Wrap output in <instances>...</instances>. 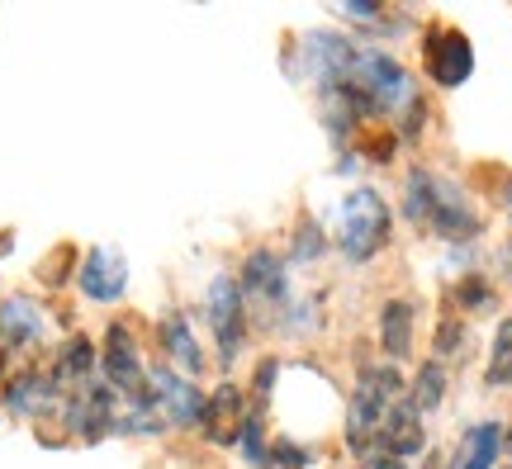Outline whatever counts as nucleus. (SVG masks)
<instances>
[{
  "label": "nucleus",
  "instance_id": "nucleus-1",
  "mask_svg": "<svg viewBox=\"0 0 512 469\" xmlns=\"http://www.w3.org/2000/svg\"><path fill=\"white\" fill-rule=\"evenodd\" d=\"M347 86L361 95V105L366 109H389V114H413V124H418L422 114V100L413 95V76L403 72L394 57L384 53H361L351 57V72H347Z\"/></svg>",
  "mask_w": 512,
  "mask_h": 469
},
{
  "label": "nucleus",
  "instance_id": "nucleus-2",
  "mask_svg": "<svg viewBox=\"0 0 512 469\" xmlns=\"http://www.w3.org/2000/svg\"><path fill=\"white\" fill-rule=\"evenodd\" d=\"M403 398V379L394 370H366L361 375V389L351 398V413H347V446L351 451H366L370 441L380 436L384 413Z\"/></svg>",
  "mask_w": 512,
  "mask_h": 469
},
{
  "label": "nucleus",
  "instance_id": "nucleus-3",
  "mask_svg": "<svg viewBox=\"0 0 512 469\" xmlns=\"http://www.w3.org/2000/svg\"><path fill=\"white\" fill-rule=\"evenodd\" d=\"M384 242H389V209H384V199L375 190H356L347 195L342 204V252L347 261H370V256L380 252Z\"/></svg>",
  "mask_w": 512,
  "mask_h": 469
},
{
  "label": "nucleus",
  "instance_id": "nucleus-4",
  "mask_svg": "<svg viewBox=\"0 0 512 469\" xmlns=\"http://www.w3.org/2000/svg\"><path fill=\"white\" fill-rule=\"evenodd\" d=\"M147 403L162 422H176V427H195L204 422V398L190 379L171 375V370H152L147 375Z\"/></svg>",
  "mask_w": 512,
  "mask_h": 469
},
{
  "label": "nucleus",
  "instance_id": "nucleus-5",
  "mask_svg": "<svg viewBox=\"0 0 512 469\" xmlns=\"http://www.w3.org/2000/svg\"><path fill=\"white\" fill-rule=\"evenodd\" d=\"M209 323H214V337H219V356L233 361L242 351V327H247V304H242V285L233 275H219L209 285Z\"/></svg>",
  "mask_w": 512,
  "mask_h": 469
},
{
  "label": "nucleus",
  "instance_id": "nucleus-6",
  "mask_svg": "<svg viewBox=\"0 0 512 469\" xmlns=\"http://www.w3.org/2000/svg\"><path fill=\"white\" fill-rule=\"evenodd\" d=\"M427 72L437 86H460L465 76L475 72V48L460 29H427Z\"/></svg>",
  "mask_w": 512,
  "mask_h": 469
},
{
  "label": "nucleus",
  "instance_id": "nucleus-7",
  "mask_svg": "<svg viewBox=\"0 0 512 469\" xmlns=\"http://www.w3.org/2000/svg\"><path fill=\"white\" fill-rule=\"evenodd\" d=\"M105 379H110L114 389H124V394L147 398L143 361H138V346H133L124 323H114L110 332H105Z\"/></svg>",
  "mask_w": 512,
  "mask_h": 469
},
{
  "label": "nucleus",
  "instance_id": "nucleus-8",
  "mask_svg": "<svg viewBox=\"0 0 512 469\" xmlns=\"http://www.w3.org/2000/svg\"><path fill=\"white\" fill-rule=\"evenodd\" d=\"M124 285H128V266L119 256L105 252V247L86 252V261H81V294L91 304H114L124 294Z\"/></svg>",
  "mask_w": 512,
  "mask_h": 469
},
{
  "label": "nucleus",
  "instance_id": "nucleus-9",
  "mask_svg": "<svg viewBox=\"0 0 512 469\" xmlns=\"http://www.w3.org/2000/svg\"><path fill=\"white\" fill-rule=\"evenodd\" d=\"M432 233L446 237V242H470L479 237V214L465 204L456 185L437 181V209H432Z\"/></svg>",
  "mask_w": 512,
  "mask_h": 469
},
{
  "label": "nucleus",
  "instance_id": "nucleus-10",
  "mask_svg": "<svg viewBox=\"0 0 512 469\" xmlns=\"http://www.w3.org/2000/svg\"><path fill=\"white\" fill-rule=\"evenodd\" d=\"M380 451L384 455H394V460H408V455H418L422 451V417H418V408L413 403H394L389 413H384V422H380Z\"/></svg>",
  "mask_w": 512,
  "mask_h": 469
},
{
  "label": "nucleus",
  "instance_id": "nucleus-11",
  "mask_svg": "<svg viewBox=\"0 0 512 469\" xmlns=\"http://www.w3.org/2000/svg\"><path fill=\"white\" fill-rule=\"evenodd\" d=\"M67 427H72L76 436H86V441H100V436L114 427V398H110V389L91 384L81 398H72V403H67Z\"/></svg>",
  "mask_w": 512,
  "mask_h": 469
},
{
  "label": "nucleus",
  "instance_id": "nucleus-12",
  "mask_svg": "<svg viewBox=\"0 0 512 469\" xmlns=\"http://www.w3.org/2000/svg\"><path fill=\"white\" fill-rule=\"evenodd\" d=\"M256 294V299H271V304H285L290 294V280H285V266L275 252H252L247 266H242V299Z\"/></svg>",
  "mask_w": 512,
  "mask_h": 469
},
{
  "label": "nucleus",
  "instance_id": "nucleus-13",
  "mask_svg": "<svg viewBox=\"0 0 512 469\" xmlns=\"http://www.w3.org/2000/svg\"><path fill=\"white\" fill-rule=\"evenodd\" d=\"M242 422H247V413H242V394L233 389V384H219L214 398L204 403V432L228 446V441H238L242 436Z\"/></svg>",
  "mask_w": 512,
  "mask_h": 469
},
{
  "label": "nucleus",
  "instance_id": "nucleus-14",
  "mask_svg": "<svg viewBox=\"0 0 512 469\" xmlns=\"http://www.w3.org/2000/svg\"><path fill=\"white\" fill-rule=\"evenodd\" d=\"M498 446H503V432H498L494 422H479V427H470V432H465L460 451L451 455V465H446V469H494Z\"/></svg>",
  "mask_w": 512,
  "mask_h": 469
},
{
  "label": "nucleus",
  "instance_id": "nucleus-15",
  "mask_svg": "<svg viewBox=\"0 0 512 469\" xmlns=\"http://www.w3.org/2000/svg\"><path fill=\"white\" fill-rule=\"evenodd\" d=\"M0 337L15 346H29L43 337V318H38V308L29 299H5L0 304Z\"/></svg>",
  "mask_w": 512,
  "mask_h": 469
},
{
  "label": "nucleus",
  "instance_id": "nucleus-16",
  "mask_svg": "<svg viewBox=\"0 0 512 469\" xmlns=\"http://www.w3.org/2000/svg\"><path fill=\"white\" fill-rule=\"evenodd\" d=\"M380 342L389 356H408V346H413V304H408V299H389V304H384Z\"/></svg>",
  "mask_w": 512,
  "mask_h": 469
},
{
  "label": "nucleus",
  "instance_id": "nucleus-17",
  "mask_svg": "<svg viewBox=\"0 0 512 469\" xmlns=\"http://www.w3.org/2000/svg\"><path fill=\"white\" fill-rule=\"evenodd\" d=\"M162 346H166V356H176L185 370H200L204 365L200 346H195V337H190V323H185L181 313H166L162 318Z\"/></svg>",
  "mask_w": 512,
  "mask_h": 469
},
{
  "label": "nucleus",
  "instance_id": "nucleus-18",
  "mask_svg": "<svg viewBox=\"0 0 512 469\" xmlns=\"http://www.w3.org/2000/svg\"><path fill=\"white\" fill-rule=\"evenodd\" d=\"M91 370H95V346L86 342V337H72V342L62 346V356H57L53 379H62V384H86Z\"/></svg>",
  "mask_w": 512,
  "mask_h": 469
},
{
  "label": "nucleus",
  "instance_id": "nucleus-19",
  "mask_svg": "<svg viewBox=\"0 0 512 469\" xmlns=\"http://www.w3.org/2000/svg\"><path fill=\"white\" fill-rule=\"evenodd\" d=\"M432 209H437V176L413 171L408 176V204H403V214L413 218V223H432Z\"/></svg>",
  "mask_w": 512,
  "mask_h": 469
},
{
  "label": "nucleus",
  "instance_id": "nucleus-20",
  "mask_svg": "<svg viewBox=\"0 0 512 469\" xmlns=\"http://www.w3.org/2000/svg\"><path fill=\"white\" fill-rule=\"evenodd\" d=\"M441 394H446V370H441V361H427L418 370V384H413V398H408V403H413L418 413H427V408L441 403Z\"/></svg>",
  "mask_w": 512,
  "mask_h": 469
},
{
  "label": "nucleus",
  "instance_id": "nucleus-21",
  "mask_svg": "<svg viewBox=\"0 0 512 469\" xmlns=\"http://www.w3.org/2000/svg\"><path fill=\"white\" fill-rule=\"evenodd\" d=\"M489 384L503 389L512 384V318H503L494 332V356H489Z\"/></svg>",
  "mask_w": 512,
  "mask_h": 469
},
{
  "label": "nucleus",
  "instance_id": "nucleus-22",
  "mask_svg": "<svg viewBox=\"0 0 512 469\" xmlns=\"http://www.w3.org/2000/svg\"><path fill=\"white\" fill-rule=\"evenodd\" d=\"M43 398H53V384H48V379L19 375L15 384H10V408H15V413H34Z\"/></svg>",
  "mask_w": 512,
  "mask_h": 469
},
{
  "label": "nucleus",
  "instance_id": "nucleus-23",
  "mask_svg": "<svg viewBox=\"0 0 512 469\" xmlns=\"http://www.w3.org/2000/svg\"><path fill=\"white\" fill-rule=\"evenodd\" d=\"M456 304L470 308V313H475V308H489L494 304V289H489V280H479V275H465L456 285Z\"/></svg>",
  "mask_w": 512,
  "mask_h": 469
},
{
  "label": "nucleus",
  "instance_id": "nucleus-24",
  "mask_svg": "<svg viewBox=\"0 0 512 469\" xmlns=\"http://www.w3.org/2000/svg\"><path fill=\"white\" fill-rule=\"evenodd\" d=\"M242 451H247V460L252 465H271V455H266V441H261V417H247L242 422Z\"/></svg>",
  "mask_w": 512,
  "mask_h": 469
},
{
  "label": "nucleus",
  "instance_id": "nucleus-25",
  "mask_svg": "<svg viewBox=\"0 0 512 469\" xmlns=\"http://www.w3.org/2000/svg\"><path fill=\"white\" fill-rule=\"evenodd\" d=\"M323 252V237H318V228H313V223H304V228H299V242H294V261H313V256Z\"/></svg>",
  "mask_w": 512,
  "mask_h": 469
},
{
  "label": "nucleus",
  "instance_id": "nucleus-26",
  "mask_svg": "<svg viewBox=\"0 0 512 469\" xmlns=\"http://www.w3.org/2000/svg\"><path fill=\"white\" fill-rule=\"evenodd\" d=\"M460 342H465V327H460L456 318H446V323L437 327V356H451V351H460Z\"/></svg>",
  "mask_w": 512,
  "mask_h": 469
},
{
  "label": "nucleus",
  "instance_id": "nucleus-27",
  "mask_svg": "<svg viewBox=\"0 0 512 469\" xmlns=\"http://www.w3.org/2000/svg\"><path fill=\"white\" fill-rule=\"evenodd\" d=\"M275 455H280V460H271L275 469H304V465H309V455L299 451V446H280Z\"/></svg>",
  "mask_w": 512,
  "mask_h": 469
},
{
  "label": "nucleus",
  "instance_id": "nucleus-28",
  "mask_svg": "<svg viewBox=\"0 0 512 469\" xmlns=\"http://www.w3.org/2000/svg\"><path fill=\"white\" fill-rule=\"evenodd\" d=\"M356 469H408V465H403V460H394V455H384V451H370Z\"/></svg>",
  "mask_w": 512,
  "mask_h": 469
},
{
  "label": "nucleus",
  "instance_id": "nucleus-29",
  "mask_svg": "<svg viewBox=\"0 0 512 469\" xmlns=\"http://www.w3.org/2000/svg\"><path fill=\"white\" fill-rule=\"evenodd\" d=\"M508 446H512V432H508Z\"/></svg>",
  "mask_w": 512,
  "mask_h": 469
},
{
  "label": "nucleus",
  "instance_id": "nucleus-30",
  "mask_svg": "<svg viewBox=\"0 0 512 469\" xmlns=\"http://www.w3.org/2000/svg\"><path fill=\"white\" fill-rule=\"evenodd\" d=\"M508 469H512V465H508Z\"/></svg>",
  "mask_w": 512,
  "mask_h": 469
}]
</instances>
